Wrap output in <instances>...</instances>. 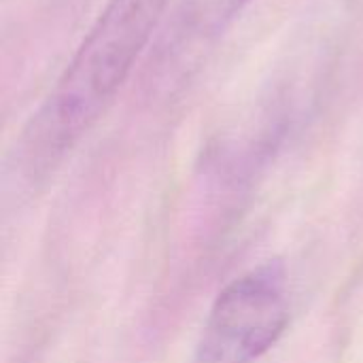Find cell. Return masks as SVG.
Masks as SVG:
<instances>
[{"label": "cell", "mask_w": 363, "mask_h": 363, "mask_svg": "<svg viewBox=\"0 0 363 363\" xmlns=\"http://www.w3.org/2000/svg\"><path fill=\"white\" fill-rule=\"evenodd\" d=\"M166 0H108L55 87L28 121L15 153V174L36 185L113 104L145 53Z\"/></svg>", "instance_id": "obj_1"}, {"label": "cell", "mask_w": 363, "mask_h": 363, "mask_svg": "<svg viewBox=\"0 0 363 363\" xmlns=\"http://www.w3.org/2000/svg\"><path fill=\"white\" fill-rule=\"evenodd\" d=\"M289 323L285 266L266 262L234 279L213 302L194 363H253L264 357Z\"/></svg>", "instance_id": "obj_2"}, {"label": "cell", "mask_w": 363, "mask_h": 363, "mask_svg": "<svg viewBox=\"0 0 363 363\" xmlns=\"http://www.w3.org/2000/svg\"><path fill=\"white\" fill-rule=\"evenodd\" d=\"M249 0H185L183 30L198 38H211L219 34Z\"/></svg>", "instance_id": "obj_3"}]
</instances>
